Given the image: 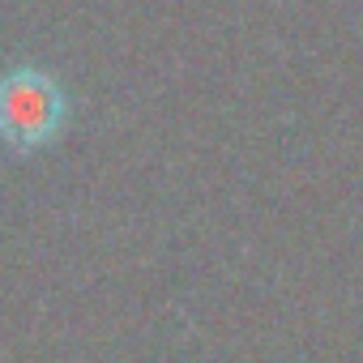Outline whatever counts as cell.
Masks as SVG:
<instances>
[{"label":"cell","mask_w":363,"mask_h":363,"mask_svg":"<svg viewBox=\"0 0 363 363\" xmlns=\"http://www.w3.org/2000/svg\"><path fill=\"white\" fill-rule=\"evenodd\" d=\"M65 120V94L43 73L0 77V137L13 145H43Z\"/></svg>","instance_id":"cell-1"}]
</instances>
